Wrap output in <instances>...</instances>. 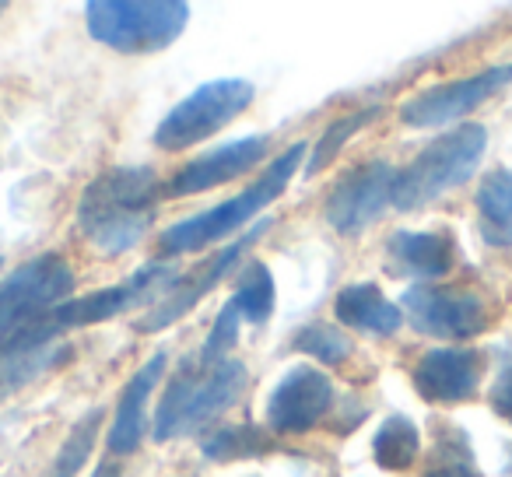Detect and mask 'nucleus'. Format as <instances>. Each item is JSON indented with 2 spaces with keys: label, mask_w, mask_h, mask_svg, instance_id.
Listing matches in <instances>:
<instances>
[{
  "label": "nucleus",
  "mask_w": 512,
  "mask_h": 477,
  "mask_svg": "<svg viewBox=\"0 0 512 477\" xmlns=\"http://www.w3.org/2000/svg\"><path fill=\"white\" fill-rule=\"evenodd\" d=\"M165 186L148 165H116L88 183L78 200V228L95 253L123 257L155 225Z\"/></svg>",
  "instance_id": "f257e3e1"
},
{
  "label": "nucleus",
  "mask_w": 512,
  "mask_h": 477,
  "mask_svg": "<svg viewBox=\"0 0 512 477\" xmlns=\"http://www.w3.org/2000/svg\"><path fill=\"white\" fill-rule=\"evenodd\" d=\"M246 390V365L235 358H186L165 386L151 435L158 442L183 439L235 404Z\"/></svg>",
  "instance_id": "f03ea898"
},
{
  "label": "nucleus",
  "mask_w": 512,
  "mask_h": 477,
  "mask_svg": "<svg viewBox=\"0 0 512 477\" xmlns=\"http://www.w3.org/2000/svg\"><path fill=\"white\" fill-rule=\"evenodd\" d=\"M302 155H306V144H292V148H288L285 155L274 158V162L267 165L264 176L256 179L253 186H246L239 197H232V200H225V204L211 207V211L193 214V218L172 225L169 232L162 235V250L169 253V257L204 250V246H211V243H218V239H225V235H232L235 228L249 225V221L264 211L267 204H274V200L285 193V186L292 183L295 169H299Z\"/></svg>",
  "instance_id": "7ed1b4c3"
},
{
  "label": "nucleus",
  "mask_w": 512,
  "mask_h": 477,
  "mask_svg": "<svg viewBox=\"0 0 512 477\" xmlns=\"http://www.w3.org/2000/svg\"><path fill=\"white\" fill-rule=\"evenodd\" d=\"M74 271L60 253H43L0 281V348L32 337L64 302H71Z\"/></svg>",
  "instance_id": "20e7f679"
},
{
  "label": "nucleus",
  "mask_w": 512,
  "mask_h": 477,
  "mask_svg": "<svg viewBox=\"0 0 512 477\" xmlns=\"http://www.w3.org/2000/svg\"><path fill=\"white\" fill-rule=\"evenodd\" d=\"M484 144H488V130L477 127V123H467V127H456L449 134L435 137L425 151H418V158L407 169L397 172L393 207L397 211H418V207L432 204L446 190L467 183L474 176L477 162H481Z\"/></svg>",
  "instance_id": "39448f33"
},
{
  "label": "nucleus",
  "mask_w": 512,
  "mask_h": 477,
  "mask_svg": "<svg viewBox=\"0 0 512 477\" xmlns=\"http://www.w3.org/2000/svg\"><path fill=\"white\" fill-rule=\"evenodd\" d=\"M88 32L116 53H155L172 46L190 22L183 0H92Z\"/></svg>",
  "instance_id": "423d86ee"
},
{
  "label": "nucleus",
  "mask_w": 512,
  "mask_h": 477,
  "mask_svg": "<svg viewBox=\"0 0 512 477\" xmlns=\"http://www.w3.org/2000/svg\"><path fill=\"white\" fill-rule=\"evenodd\" d=\"M183 281V274L176 267H162V264H148L127 278L123 285H113V288H102V292H92L85 299H71L43 323L32 337H25L22 344H50L57 341L64 330H74V327H92V323H102V320H113V316L127 313V309H137L144 302H158L162 295H169L172 288ZM15 348V344H11Z\"/></svg>",
  "instance_id": "0eeeda50"
},
{
  "label": "nucleus",
  "mask_w": 512,
  "mask_h": 477,
  "mask_svg": "<svg viewBox=\"0 0 512 477\" xmlns=\"http://www.w3.org/2000/svg\"><path fill=\"white\" fill-rule=\"evenodd\" d=\"M253 85L246 78H218L190 92L155 130V144L162 151H183L207 141L221 127L242 116L253 102Z\"/></svg>",
  "instance_id": "6e6552de"
},
{
  "label": "nucleus",
  "mask_w": 512,
  "mask_h": 477,
  "mask_svg": "<svg viewBox=\"0 0 512 477\" xmlns=\"http://www.w3.org/2000/svg\"><path fill=\"white\" fill-rule=\"evenodd\" d=\"M400 313H407L414 330L442 337V341H470V337L484 334L498 316L495 306L488 302V295L456 285L407 288Z\"/></svg>",
  "instance_id": "1a4fd4ad"
},
{
  "label": "nucleus",
  "mask_w": 512,
  "mask_h": 477,
  "mask_svg": "<svg viewBox=\"0 0 512 477\" xmlns=\"http://www.w3.org/2000/svg\"><path fill=\"white\" fill-rule=\"evenodd\" d=\"M397 172L400 169H393L390 162H365L344 172L323 204V214L334 225V232L362 235L369 225H376L386 207L393 204Z\"/></svg>",
  "instance_id": "9d476101"
},
{
  "label": "nucleus",
  "mask_w": 512,
  "mask_h": 477,
  "mask_svg": "<svg viewBox=\"0 0 512 477\" xmlns=\"http://www.w3.org/2000/svg\"><path fill=\"white\" fill-rule=\"evenodd\" d=\"M512 81V64L505 67H488L481 74H470V78H456L446 85H435L428 92L414 95L400 106V120L407 127H442V123H453L460 116L474 113L481 102H488L495 92H502Z\"/></svg>",
  "instance_id": "9b49d317"
},
{
  "label": "nucleus",
  "mask_w": 512,
  "mask_h": 477,
  "mask_svg": "<svg viewBox=\"0 0 512 477\" xmlns=\"http://www.w3.org/2000/svg\"><path fill=\"white\" fill-rule=\"evenodd\" d=\"M334 404V383L327 372L313 365H295L285 372L267 400V421L278 435H302L323 421V414Z\"/></svg>",
  "instance_id": "f8f14e48"
},
{
  "label": "nucleus",
  "mask_w": 512,
  "mask_h": 477,
  "mask_svg": "<svg viewBox=\"0 0 512 477\" xmlns=\"http://www.w3.org/2000/svg\"><path fill=\"white\" fill-rule=\"evenodd\" d=\"M267 228H271V221H260V225H256L246 239H239V243H232V246H225L221 253H214V257L207 260L200 271L183 274V281H179L169 295H162V299H158L155 306H151L148 313L137 320V330H141V334H155V330H165V327H172L176 320H183V316L190 313V309L197 306L207 292H214V285H218V281L225 278L235 264H239L242 253H246L249 246H253L256 239L267 232Z\"/></svg>",
  "instance_id": "ddd939ff"
},
{
  "label": "nucleus",
  "mask_w": 512,
  "mask_h": 477,
  "mask_svg": "<svg viewBox=\"0 0 512 477\" xmlns=\"http://www.w3.org/2000/svg\"><path fill=\"white\" fill-rule=\"evenodd\" d=\"M484 376V355L474 348H435L414 365V390L428 404H467L477 397Z\"/></svg>",
  "instance_id": "4468645a"
},
{
  "label": "nucleus",
  "mask_w": 512,
  "mask_h": 477,
  "mask_svg": "<svg viewBox=\"0 0 512 477\" xmlns=\"http://www.w3.org/2000/svg\"><path fill=\"white\" fill-rule=\"evenodd\" d=\"M271 151V141L264 134L253 137H239V141H228L221 148L207 151V155L193 158L190 165L176 172V176L165 183V193L169 197H193V193H207L214 186H225L232 179L246 176L260 158H267Z\"/></svg>",
  "instance_id": "2eb2a0df"
},
{
  "label": "nucleus",
  "mask_w": 512,
  "mask_h": 477,
  "mask_svg": "<svg viewBox=\"0 0 512 477\" xmlns=\"http://www.w3.org/2000/svg\"><path fill=\"white\" fill-rule=\"evenodd\" d=\"M456 267V243L449 232H393L386 246V271L397 278L435 281Z\"/></svg>",
  "instance_id": "dca6fc26"
},
{
  "label": "nucleus",
  "mask_w": 512,
  "mask_h": 477,
  "mask_svg": "<svg viewBox=\"0 0 512 477\" xmlns=\"http://www.w3.org/2000/svg\"><path fill=\"white\" fill-rule=\"evenodd\" d=\"M165 372V351H158L148 365H141V372H134V379L127 383V390L120 393V404H116V418L109 425V449L116 456L137 453L144 439V418H148V400L155 393L158 379Z\"/></svg>",
  "instance_id": "f3484780"
},
{
  "label": "nucleus",
  "mask_w": 512,
  "mask_h": 477,
  "mask_svg": "<svg viewBox=\"0 0 512 477\" xmlns=\"http://www.w3.org/2000/svg\"><path fill=\"white\" fill-rule=\"evenodd\" d=\"M334 313L341 327H351L358 334H372V337H393L404 323L400 306H393L376 285H348L334 302Z\"/></svg>",
  "instance_id": "a211bd4d"
},
{
  "label": "nucleus",
  "mask_w": 512,
  "mask_h": 477,
  "mask_svg": "<svg viewBox=\"0 0 512 477\" xmlns=\"http://www.w3.org/2000/svg\"><path fill=\"white\" fill-rule=\"evenodd\" d=\"M67 355H71V348L60 341L0 348V404L15 397L18 390H25V386H32L50 369H57L60 362H67Z\"/></svg>",
  "instance_id": "6ab92c4d"
},
{
  "label": "nucleus",
  "mask_w": 512,
  "mask_h": 477,
  "mask_svg": "<svg viewBox=\"0 0 512 477\" xmlns=\"http://www.w3.org/2000/svg\"><path fill=\"white\" fill-rule=\"evenodd\" d=\"M477 218L484 243L495 250L512 246V169H491L477 186Z\"/></svg>",
  "instance_id": "aec40b11"
},
{
  "label": "nucleus",
  "mask_w": 512,
  "mask_h": 477,
  "mask_svg": "<svg viewBox=\"0 0 512 477\" xmlns=\"http://www.w3.org/2000/svg\"><path fill=\"white\" fill-rule=\"evenodd\" d=\"M421 453V435L418 425L404 414H390V418L379 425L376 439H372V456L383 470H407L414 467Z\"/></svg>",
  "instance_id": "412c9836"
},
{
  "label": "nucleus",
  "mask_w": 512,
  "mask_h": 477,
  "mask_svg": "<svg viewBox=\"0 0 512 477\" xmlns=\"http://www.w3.org/2000/svg\"><path fill=\"white\" fill-rule=\"evenodd\" d=\"M232 302L239 309L242 320H249L253 327H264L274 313V278L260 260L242 267L239 274V285L232 292Z\"/></svg>",
  "instance_id": "4be33fe9"
},
{
  "label": "nucleus",
  "mask_w": 512,
  "mask_h": 477,
  "mask_svg": "<svg viewBox=\"0 0 512 477\" xmlns=\"http://www.w3.org/2000/svg\"><path fill=\"white\" fill-rule=\"evenodd\" d=\"M102 418H106V411H102V407H92L85 418L74 421V428L67 432L64 446H60V453L53 456L50 470H46L43 477H74L78 474V470L88 463V456H92L95 439H99V428H102Z\"/></svg>",
  "instance_id": "5701e85b"
},
{
  "label": "nucleus",
  "mask_w": 512,
  "mask_h": 477,
  "mask_svg": "<svg viewBox=\"0 0 512 477\" xmlns=\"http://www.w3.org/2000/svg\"><path fill=\"white\" fill-rule=\"evenodd\" d=\"M379 116V109L376 106H369V109H362V113H351V116H341V120H334L327 130H323V137L316 141V148H313V155H309V162H306V176H320L323 169H327L330 162L337 158V151L344 148V144L351 141V137L358 134V130H365L372 120Z\"/></svg>",
  "instance_id": "b1692460"
},
{
  "label": "nucleus",
  "mask_w": 512,
  "mask_h": 477,
  "mask_svg": "<svg viewBox=\"0 0 512 477\" xmlns=\"http://www.w3.org/2000/svg\"><path fill=\"white\" fill-rule=\"evenodd\" d=\"M200 449H204L207 460L228 463V460H246V456L267 453V439L256 432L253 425H239V428H221V432L207 435Z\"/></svg>",
  "instance_id": "393cba45"
},
{
  "label": "nucleus",
  "mask_w": 512,
  "mask_h": 477,
  "mask_svg": "<svg viewBox=\"0 0 512 477\" xmlns=\"http://www.w3.org/2000/svg\"><path fill=\"white\" fill-rule=\"evenodd\" d=\"M295 348H299L302 355H313L327 365H341L351 358L355 344H351V337L344 334L341 327H330V323H309V327L299 330V337H295Z\"/></svg>",
  "instance_id": "a878e982"
},
{
  "label": "nucleus",
  "mask_w": 512,
  "mask_h": 477,
  "mask_svg": "<svg viewBox=\"0 0 512 477\" xmlns=\"http://www.w3.org/2000/svg\"><path fill=\"white\" fill-rule=\"evenodd\" d=\"M239 323H242V316H239V309H235V302L228 299L225 306H221V313H218V320H214V327H211V334H207V341H204V348L197 351L200 358H228V351L235 348V341H239Z\"/></svg>",
  "instance_id": "bb28decb"
},
{
  "label": "nucleus",
  "mask_w": 512,
  "mask_h": 477,
  "mask_svg": "<svg viewBox=\"0 0 512 477\" xmlns=\"http://www.w3.org/2000/svg\"><path fill=\"white\" fill-rule=\"evenodd\" d=\"M488 404H491V411H495L498 418L509 421V425H512V362L505 365V369L498 372L495 383H491V390H488Z\"/></svg>",
  "instance_id": "cd10ccee"
},
{
  "label": "nucleus",
  "mask_w": 512,
  "mask_h": 477,
  "mask_svg": "<svg viewBox=\"0 0 512 477\" xmlns=\"http://www.w3.org/2000/svg\"><path fill=\"white\" fill-rule=\"evenodd\" d=\"M425 477H481L474 467H470V460L467 463H460V460H453V463H439V467H432Z\"/></svg>",
  "instance_id": "c85d7f7f"
},
{
  "label": "nucleus",
  "mask_w": 512,
  "mask_h": 477,
  "mask_svg": "<svg viewBox=\"0 0 512 477\" xmlns=\"http://www.w3.org/2000/svg\"><path fill=\"white\" fill-rule=\"evenodd\" d=\"M92 477H120V467H113V463H106V467H99Z\"/></svg>",
  "instance_id": "c756f323"
},
{
  "label": "nucleus",
  "mask_w": 512,
  "mask_h": 477,
  "mask_svg": "<svg viewBox=\"0 0 512 477\" xmlns=\"http://www.w3.org/2000/svg\"><path fill=\"white\" fill-rule=\"evenodd\" d=\"M0 15H4V4H0Z\"/></svg>",
  "instance_id": "7c9ffc66"
}]
</instances>
